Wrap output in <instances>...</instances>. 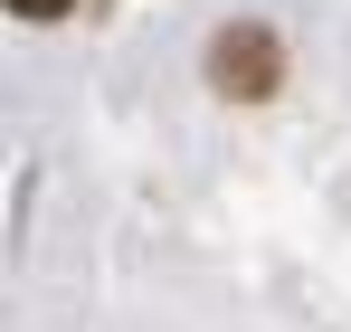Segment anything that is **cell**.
Returning <instances> with one entry per match:
<instances>
[{
  "label": "cell",
  "mask_w": 351,
  "mask_h": 332,
  "mask_svg": "<svg viewBox=\"0 0 351 332\" xmlns=\"http://www.w3.org/2000/svg\"><path fill=\"white\" fill-rule=\"evenodd\" d=\"M76 0H10V19H66Z\"/></svg>",
  "instance_id": "cell-2"
},
{
  "label": "cell",
  "mask_w": 351,
  "mask_h": 332,
  "mask_svg": "<svg viewBox=\"0 0 351 332\" xmlns=\"http://www.w3.org/2000/svg\"><path fill=\"white\" fill-rule=\"evenodd\" d=\"M209 86H219L228 105L276 95V86H285V48H276V29H266V19H228V29L209 38Z\"/></svg>",
  "instance_id": "cell-1"
}]
</instances>
